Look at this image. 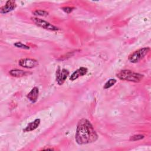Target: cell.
I'll use <instances>...</instances> for the list:
<instances>
[{
    "label": "cell",
    "mask_w": 151,
    "mask_h": 151,
    "mask_svg": "<svg viewBox=\"0 0 151 151\" xmlns=\"http://www.w3.org/2000/svg\"><path fill=\"white\" fill-rule=\"evenodd\" d=\"M75 139L78 145H86L96 142L98 135L90 121L82 119L77 123Z\"/></svg>",
    "instance_id": "cell-1"
},
{
    "label": "cell",
    "mask_w": 151,
    "mask_h": 151,
    "mask_svg": "<svg viewBox=\"0 0 151 151\" xmlns=\"http://www.w3.org/2000/svg\"><path fill=\"white\" fill-rule=\"evenodd\" d=\"M116 76L122 80L132 81L134 83L140 82L143 78V75L133 72L129 70H123L117 73Z\"/></svg>",
    "instance_id": "cell-2"
},
{
    "label": "cell",
    "mask_w": 151,
    "mask_h": 151,
    "mask_svg": "<svg viewBox=\"0 0 151 151\" xmlns=\"http://www.w3.org/2000/svg\"><path fill=\"white\" fill-rule=\"evenodd\" d=\"M150 51V48L144 47L132 52L128 57V60L132 63H136L143 59Z\"/></svg>",
    "instance_id": "cell-3"
},
{
    "label": "cell",
    "mask_w": 151,
    "mask_h": 151,
    "mask_svg": "<svg viewBox=\"0 0 151 151\" xmlns=\"http://www.w3.org/2000/svg\"><path fill=\"white\" fill-rule=\"evenodd\" d=\"M32 21L35 23V24H36L37 26L44 28L45 29L47 30H49V31H58L59 29V28L57 27H55V25H52V24L38 18H35V17H33L31 18Z\"/></svg>",
    "instance_id": "cell-4"
},
{
    "label": "cell",
    "mask_w": 151,
    "mask_h": 151,
    "mask_svg": "<svg viewBox=\"0 0 151 151\" xmlns=\"http://www.w3.org/2000/svg\"><path fill=\"white\" fill-rule=\"evenodd\" d=\"M68 75L69 71L67 70L65 68L61 69L60 67H58L56 71V81L59 85H62Z\"/></svg>",
    "instance_id": "cell-5"
},
{
    "label": "cell",
    "mask_w": 151,
    "mask_h": 151,
    "mask_svg": "<svg viewBox=\"0 0 151 151\" xmlns=\"http://www.w3.org/2000/svg\"><path fill=\"white\" fill-rule=\"evenodd\" d=\"M19 65L25 68H32L38 65V62L37 60L33 58H25L21 59L18 62Z\"/></svg>",
    "instance_id": "cell-6"
},
{
    "label": "cell",
    "mask_w": 151,
    "mask_h": 151,
    "mask_svg": "<svg viewBox=\"0 0 151 151\" xmlns=\"http://www.w3.org/2000/svg\"><path fill=\"white\" fill-rule=\"evenodd\" d=\"M16 7H17V4L15 1L12 0H9L6 1L5 5L1 8L0 12L1 14H6L15 9Z\"/></svg>",
    "instance_id": "cell-7"
},
{
    "label": "cell",
    "mask_w": 151,
    "mask_h": 151,
    "mask_svg": "<svg viewBox=\"0 0 151 151\" xmlns=\"http://www.w3.org/2000/svg\"><path fill=\"white\" fill-rule=\"evenodd\" d=\"M88 70L86 67H80L76 70L70 77V80L71 81H74L78 78L82 77L87 74Z\"/></svg>",
    "instance_id": "cell-8"
},
{
    "label": "cell",
    "mask_w": 151,
    "mask_h": 151,
    "mask_svg": "<svg viewBox=\"0 0 151 151\" xmlns=\"http://www.w3.org/2000/svg\"><path fill=\"white\" fill-rule=\"evenodd\" d=\"M39 94V90L38 87H34L30 92L27 94V97L31 101L32 103H35L37 101Z\"/></svg>",
    "instance_id": "cell-9"
},
{
    "label": "cell",
    "mask_w": 151,
    "mask_h": 151,
    "mask_svg": "<svg viewBox=\"0 0 151 151\" xmlns=\"http://www.w3.org/2000/svg\"><path fill=\"white\" fill-rule=\"evenodd\" d=\"M9 74L14 77H22L25 76H28L29 74H31V73H29L22 70H18V69H15V70H11L9 72Z\"/></svg>",
    "instance_id": "cell-10"
},
{
    "label": "cell",
    "mask_w": 151,
    "mask_h": 151,
    "mask_svg": "<svg viewBox=\"0 0 151 151\" xmlns=\"http://www.w3.org/2000/svg\"><path fill=\"white\" fill-rule=\"evenodd\" d=\"M40 119H37L35 120H34L33 122L29 123L24 129V132H30V131H32L35 129H36L40 125Z\"/></svg>",
    "instance_id": "cell-11"
},
{
    "label": "cell",
    "mask_w": 151,
    "mask_h": 151,
    "mask_svg": "<svg viewBox=\"0 0 151 151\" xmlns=\"http://www.w3.org/2000/svg\"><path fill=\"white\" fill-rule=\"evenodd\" d=\"M116 83V79L110 78V79H109V80L104 84L103 88H104V89L109 88L112 87L113 86H114Z\"/></svg>",
    "instance_id": "cell-12"
},
{
    "label": "cell",
    "mask_w": 151,
    "mask_h": 151,
    "mask_svg": "<svg viewBox=\"0 0 151 151\" xmlns=\"http://www.w3.org/2000/svg\"><path fill=\"white\" fill-rule=\"evenodd\" d=\"M34 15L36 16H41V17H47L48 15V12L44 10H36L32 12Z\"/></svg>",
    "instance_id": "cell-13"
},
{
    "label": "cell",
    "mask_w": 151,
    "mask_h": 151,
    "mask_svg": "<svg viewBox=\"0 0 151 151\" xmlns=\"http://www.w3.org/2000/svg\"><path fill=\"white\" fill-rule=\"evenodd\" d=\"M14 45L17 48H22V49H24V50H29V46L22 43L21 42H17L14 44Z\"/></svg>",
    "instance_id": "cell-14"
},
{
    "label": "cell",
    "mask_w": 151,
    "mask_h": 151,
    "mask_svg": "<svg viewBox=\"0 0 151 151\" xmlns=\"http://www.w3.org/2000/svg\"><path fill=\"white\" fill-rule=\"evenodd\" d=\"M145 137V136L143 134H135L130 137V140L131 141H137L141 139H143Z\"/></svg>",
    "instance_id": "cell-15"
},
{
    "label": "cell",
    "mask_w": 151,
    "mask_h": 151,
    "mask_svg": "<svg viewBox=\"0 0 151 151\" xmlns=\"http://www.w3.org/2000/svg\"><path fill=\"white\" fill-rule=\"evenodd\" d=\"M74 9H75V8H74V7H70V6H65V7H63L61 8V9L63 11H64L65 13H67V14L71 13Z\"/></svg>",
    "instance_id": "cell-16"
}]
</instances>
